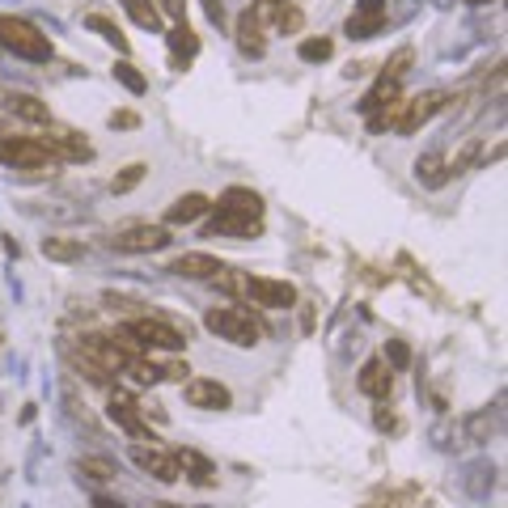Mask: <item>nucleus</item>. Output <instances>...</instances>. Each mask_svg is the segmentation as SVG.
<instances>
[{
	"label": "nucleus",
	"instance_id": "obj_1",
	"mask_svg": "<svg viewBox=\"0 0 508 508\" xmlns=\"http://www.w3.org/2000/svg\"><path fill=\"white\" fill-rule=\"evenodd\" d=\"M216 237H258L263 234V199L254 196L250 187H229L225 196L212 204Z\"/></svg>",
	"mask_w": 508,
	"mask_h": 508
},
{
	"label": "nucleus",
	"instance_id": "obj_2",
	"mask_svg": "<svg viewBox=\"0 0 508 508\" xmlns=\"http://www.w3.org/2000/svg\"><path fill=\"white\" fill-rule=\"evenodd\" d=\"M0 47L21 59H35V64H47V59H51V39L42 35L39 26L13 18V13H0Z\"/></svg>",
	"mask_w": 508,
	"mask_h": 508
},
{
	"label": "nucleus",
	"instance_id": "obj_3",
	"mask_svg": "<svg viewBox=\"0 0 508 508\" xmlns=\"http://www.w3.org/2000/svg\"><path fill=\"white\" fill-rule=\"evenodd\" d=\"M123 331L132 335L140 348H153V352H182V348L191 343V331H182V327H174L170 318H157V313L132 318Z\"/></svg>",
	"mask_w": 508,
	"mask_h": 508
},
{
	"label": "nucleus",
	"instance_id": "obj_4",
	"mask_svg": "<svg viewBox=\"0 0 508 508\" xmlns=\"http://www.w3.org/2000/svg\"><path fill=\"white\" fill-rule=\"evenodd\" d=\"M204 327L220 339H229L234 348H254L258 339H263V327L254 322V313L237 310V305H220V310H208L204 318Z\"/></svg>",
	"mask_w": 508,
	"mask_h": 508
},
{
	"label": "nucleus",
	"instance_id": "obj_5",
	"mask_svg": "<svg viewBox=\"0 0 508 508\" xmlns=\"http://www.w3.org/2000/svg\"><path fill=\"white\" fill-rule=\"evenodd\" d=\"M441 111H445V94H441V89L415 94V98H407L403 106H398L394 132H398V136H415V132H419V127H424L432 115H441Z\"/></svg>",
	"mask_w": 508,
	"mask_h": 508
},
{
	"label": "nucleus",
	"instance_id": "obj_6",
	"mask_svg": "<svg viewBox=\"0 0 508 508\" xmlns=\"http://www.w3.org/2000/svg\"><path fill=\"white\" fill-rule=\"evenodd\" d=\"M0 161L13 165V170H47V165H56V157L47 153L35 136H4L0 140Z\"/></svg>",
	"mask_w": 508,
	"mask_h": 508
},
{
	"label": "nucleus",
	"instance_id": "obj_7",
	"mask_svg": "<svg viewBox=\"0 0 508 508\" xmlns=\"http://www.w3.org/2000/svg\"><path fill=\"white\" fill-rule=\"evenodd\" d=\"M242 293L250 296L254 305H263V310H293L296 305V289L289 280H267V275H250L246 284H242Z\"/></svg>",
	"mask_w": 508,
	"mask_h": 508
},
{
	"label": "nucleus",
	"instance_id": "obj_8",
	"mask_svg": "<svg viewBox=\"0 0 508 508\" xmlns=\"http://www.w3.org/2000/svg\"><path fill=\"white\" fill-rule=\"evenodd\" d=\"M111 246L119 254H153V250H165L170 246V229L165 225H132L123 234L111 237Z\"/></svg>",
	"mask_w": 508,
	"mask_h": 508
},
{
	"label": "nucleus",
	"instance_id": "obj_9",
	"mask_svg": "<svg viewBox=\"0 0 508 508\" xmlns=\"http://www.w3.org/2000/svg\"><path fill=\"white\" fill-rule=\"evenodd\" d=\"M106 411H111V419H115L127 436H136V441H157L153 428L140 419V403L127 390H119V386H115V390H111V407H106Z\"/></svg>",
	"mask_w": 508,
	"mask_h": 508
},
{
	"label": "nucleus",
	"instance_id": "obj_10",
	"mask_svg": "<svg viewBox=\"0 0 508 508\" xmlns=\"http://www.w3.org/2000/svg\"><path fill=\"white\" fill-rule=\"evenodd\" d=\"M127 453H132V462H136L144 474H153L157 483H178V479H182L174 466V453H161L157 445H149V441H136Z\"/></svg>",
	"mask_w": 508,
	"mask_h": 508
},
{
	"label": "nucleus",
	"instance_id": "obj_11",
	"mask_svg": "<svg viewBox=\"0 0 508 508\" xmlns=\"http://www.w3.org/2000/svg\"><path fill=\"white\" fill-rule=\"evenodd\" d=\"M182 394H187V403L199 411H225L234 403L229 386H220L212 377H187V381H182Z\"/></svg>",
	"mask_w": 508,
	"mask_h": 508
},
{
	"label": "nucleus",
	"instance_id": "obj_12",
	"mask_svg": "<svg viewBox=\"0 0 508 508\" xmlns=\"http://www.w3.org/2000/svg\"><path fill=\"white\" fill-rule=\"evenodd\" d=\"M356 386H360V394H369V398H390L394 369L381 360V356H373V360H365V369H360V377H356Z\"/></svg>",
	"mask_w": 508,
	"mask_h": 508
},
{
	"label": "nucleus",
	"instance_id": "obj_13",
	"mask_svg": "<svg viewBox=\"0 0 508 508\" xmlns=\"http://www.w3.org/2000/svg\"><path fill=\"white\" fill-rule=\"evenodd\" d=\"M174 275H182V280H208L212 284L216 275L225 272V263L220 258H212V254H182V258H174V267H170Z\"/></svg>",
	"mask_w": 508,
	"mask_h": 508
},
{
	"label": "nucleus",
	"instance_id": "obj_14",
	"mask_svg": "<svg viewBox=\"0 0 508 508\" xmlns=\"http://www.w3.org/2000/svg\"><path fill=\"white\" fill-rule=\"evenodd\" d=\"M174 466H178V474H187L196 488H212L216 483V466L196 450H174Z\"/></svg>",
	"mask_w": 508,
	"mask_h": 508
},
{
	"label": "nucleus",
	"instance_id": "obj_15",
	"mask_svg": "<svg viewBox=\"0 0 508 508\" xmlns=\"http://www.w3.org/2000/svg\"><path fill=\"white\" fill-rule=\"evenodd\" d=\"M237 47H242L246 56H263V51H267V39H263V13H258V9H246V13L237 18Z\"/></svg>",
	"mask_w": 508,
	"mask_h": 508
},
{
	"label": "nucleus",
	"instance_id": "obj_16",
	"mask_svg": "<svg viewBox=\"0 0 508 508\" xmlns=\"http://www.w3.org/2000/svg\"><path fill=\"white\" fill-rule=\"evenodd\" d=\"M212 208V199L199 196V191H187V196H178L170 208H165V220L170 225H191V220H199V216Z\"/></svg>",
	"mask_w": 508,
	"mask_h": 508
},
{
	"label": "nucleus",
	"instance_id": "obj_17",
	"mask_svg": "<svg viewBox=\"0 0 508 508\" xmlns=\"http://www.w3.org/2000/svg\"><path fill=\"white\" fill-rule=\"evenodd\" d=\"M415 178H419L424 187H432V191H436V187H445V182H450V165H445V157H441V153H424L419 161H415Z\"/></svg>",
	"mask_w": 508,
	"mask_h": 508
},
{
	"label": "nucleus",
	"instance_id": "obj_18",
	"mask_svg": "<svg viewBox=\"0 0 508 508\" xmlns=\"http://www.w3.org/2000/svg\"><path fill=\"white\" fill-rule=\"evenodd\" d=\"M165 39H170V51H174L178 64H187V59L199 56V39H196V30H191L187 21H178V26L170 30V35H165Z\"/></svg>",
	"mask_w": 508,
	"mask_h": 508
},
{
	"label": "nucleus",
	"instance_id": "obj_19",
	"mask_svg": "<svg viewBox=\"0 0 508 508\" xmlns=\"http://www.w3.org/2000/svg\"><path fill=\"white\" fill-rule=\"evenodd\" d=\"M42 254H47L51 263H77V258H85V246L73 242V237H47V242H42Z\"/></svg>",
	"mask_w": 508,
	"mask_h": 508
},
{
	"label": "nucleus",
	"instance_id": "obj_20",
	"mask_svg": "<svg viewBox=\"0 0 508 508\" xmlns=\"http://www.w3.org/2000/svg\"><path fill=\"white\" fill-rule=\"evenodd\" d=\"M9 111L18 119H30V123H51V111H47L39 98H30V94H13V98H9Z\"/></svg>",
	"mask_w": 508,
	"mask_h": 508
},
{
	"label": "nucleus",
	"instance_id": "obj_21",
	"mask_svg": "<svg viewBox=\"0 0 508 508\" xmlns=\"http://www.w3.org/2000/svg\"><path fill=\"white\" fill-rule=\"evenodd\" d=\"M85 26L94 30V35H102V39L111 42V47H119V56H127V39L119 35V26L106 13H85Z\"/></svg>",
	"mask_w": 508,
	"mask_h": 508
},
{
	"label": "nucleus",
	"instance_id": "obj_22",
	"mask_svg": "<svg viewBox=\"0 0 508 508\" xmlns=\"http://www.w3.org/2000/svg\"><path fill=\"white\" fill-rule=\"evenodd\" d=\"M267 13L275 18V30H280V35H296V30L305 26V13H301L296 4H284V0H280V4H272Z\"/></svg>",
	"mask_w": 508,
	"mask_h": 508
},
{
	"label": "nucleus",
	"instance_id": "obj_23",
	"mask_svg": "<svg viewBox=\"0 0 508 508\" xmlns=\"http://www.w3.org/2000/svg\"><path fill=\"white\" fill-rule=\"evenodd\" d=\"M381 26H386V13H352L348 18V35L352 39H373V35H381Z\"/></svg>",
	"mask_w": 508,
	"mask_h": 508
},
{
	"label": "nucleus",
	"instance_id": "obj_24",
	"mask_svg": "<svg viewBox=\"0 0 508 508\" xmlns=\"http://www.w3.org/2000/svg\"><path fill=\"white\" fill-rule=\"evenodd\" d=\"M127 13H132V21L136 26H144V30H161V9H157L153 0H127Z\"/></svg>",
	"mask_w": 508,
	"mask_h": 508
},
{
	"label": "nucleus",
	"instance_id": "obj_25",
	"mask_svg": "<svg viewBox=\"0 0 508 508\" xmlns=\"http://www.w3.org/2000/svg\"><path fill=\"white\" fill-rule=\"evenodd\" d=\"M77 470H81V479H94V483H111L119 474L115 462H106V458H81Z\"/></svg>",
	"mask_w": 508,
	"mask_h": 508
},
{
	"label": "nucleus",
	"instance_id": "obj_26",
	"mask_svg": "<svg viewBox=\"0 0 508 508\" xmlns=\"http://www.w3.org/2000/svg\"><path fill=\"white\" fill-rule=\"evenodd\" d=\"M390 98H398V81H390V77H381L377 85H373L369 94H365V102H360V111L369 115V111H377L381 102H390Z\"/></svg>",
	"mask_w": 508,
	"mask_h": 508
},
{
	"label": "nucleus",
	"instance_id": "obj_27",
	"mask_svg": "<svg viewBox=\"0 0 508 508\" xmlns=\"http://www.w3.org/2000/svg\"><path fill=\"white\" fill-rule=\"evenodd\" d=\"M115 81L123 85V89H132V94H144V89H149L144 73H140L136 64H127V59H119V64H115Z\"/></svg>",
	"mask_w": 508,
	"mask_h": 508
},
{
	"label": "nucleus",
	"instance_id": "obj_28",
	"mask_svg": "<svg viewBox=\"0 0 508 508\" xmlns=\"http://www.w3.org/2000/svg\"><path fill=\"white\" fill-rule=\"evenodd\" d=\"M144 170H149V165H127V170H123V174H115V182H111V191H115V196H127V191H136L140 182H144Z\"/></svg>",
	"mask_w": 508,
	"mask_h": 508
},
{
	"label": "nucleus",
	"instance_id": "obj_29",
	"mask_svg": "<svg viewBox=\"0 0 508 508\" xmlns=\"http://www.w3.org/2000/svg\"><path fill=\"white\" fill-rule=\"evenodd\" d=\"M73 360H77L81 377H89V381H94V386H111V373L102 369L98 360H89V356H85V352H77V348H73Z\"/></svg>",
	"mask_w": 508,
	"mask_h": 508
},
{
	"label": "nucleus",
	"instance_id": "obj_30",
	"mask_svg": "<svg viewBox=\"0 0 508 508\" xmlns=\"http://www.w3.org/2000/svg\"><path fill=\"white\" fill-rule=\"evenodd\" d=\"M296 51H301V59H305V64H322V59H331L335 47H331V39H305Z\"/></svg>",
	"mask_w": 508,
	"mask_h": 508
},
{
	"label": "nucleus",
	"instance_id": "obj_31",
	"mask_svg": "<svg viewBox=\"0 0 508 508\" xmlns=\"http://www.w3.org/2000/svg\"><path fill=\"white\" fill-rule=\"evenodd\" d=\"M411 59H415V51H411V47H403V51H394V59H386V68H381V77L403 81V77H407V68H411Z\"/></svg>",
	"mask_w": 508,
	"mask_h": 508
},
{
	"label": "nucleus",
	"instance_id": "obj_32",
	"mask_svg": "<svg viewBox=\"0 0 508 508\" xmlns=\"http://www.w3.org/2000/svg\"><path fill=\"white\" fill-rule=\"evenodd\" d=\"M386 360H390L394 369H407L411 348H407V343H403V339H390V343H386Z\"/></svg>",
	"mask_w": 508,
	"mask_h": 508
},
{
	"label": "nucleus",
	"instance_id": "obj_33",
	"mask_svg": "<svg viewBox=\"0 0 508 508\" xmlns=\"http://www.w3.org/2000/svg\"><path fill=\"white\" fill-rule=\"evenodd\" d=\"M140 119L132 115V111H115V115H111V127H136Z\"/></svg>",
	"mask_w": 508,
	"mask_h": 508
},
{
	"label": "nucleus",
	"instance_id": "obj_34",
	"mask_svg": "<svg viewBox=\"0 0 508 508\" xmlns=\"http://www.w3.org/2000/svg\"><path fill=\"white\" fill-rule=\"evenodd\" d=\"M161 9H165V13H170V18L187 21V4H182V0H161Z\"/></svg>",
	"mask_w": 508,
	"mask_h": 508
},
{
	"label": "nucleus",
	"instance_id": "obj_35",
	"mask_svg": "<svg viewBox=\"0 0 508 508\" xmlns=\"http://www.w3.org/2000/svg\"><path fill=\"white\" fill-rule=\"evenodd\" d=\"M204 9H208V18H212L216 26L225 21V4H220V0H204Z\"/></svg>",
	"mask_w": 508,
	"mask_h": 508
},
{
	"label": "nucleus",
	"instance_id": "obj_36",
	"mask_svg": "<svg viewBox=\"0 0 508 508\" xmlns=\"http://www.w3.org/2000/svg\"><path fill=\"white\" fill-rule=\"evenodd\" d=\"M94 508H123V504H119V500H111V496H98V500H94Z\"/></svg>",
	"mask_w": 508,
	"mask_h": 508
},
{
	"label": "nucleus",
	"instance_id": "obj_37",
	"mask_svg": "<svg viewBox=\"0 0 508 508\" xmlns=\"http://www.w3.org/2000/svg\"><path fill=\"white\" fill-rule=\"evenodd\" d=\"M466 4H491V0H466Z\"/></svg>",
	"mask_w": 508,
	"mask_h": 508
},
{
	"label": "nucleus",
	"instance_id": "obj_38",
	"mask_svg": "<svg viewBox=\"0 0 508 508\" xmlns=\"http://www.w3.org/2000/svg\"><path fill=\"white\" fill-rule=\"evenodd\" d=\"M157 508H174V504H157Z\"/></svg>",
	"mask_w": 508,
	"mask_h": 508
},
{
	"label": "nucleus",
	"instance_id": "obj_39",
	"mask_svg": "<svg viewBox=\"0 0 508 508\" xmlns=\"http://www.w3.org/2000/svg\"><path fill=\"white\" fill-rule=\"evenodd\" d=\"M0 343H4V339H0Z\"/></svg>",
	"mask_w": 508,
	"mask_h": 508
}]
</instances>
